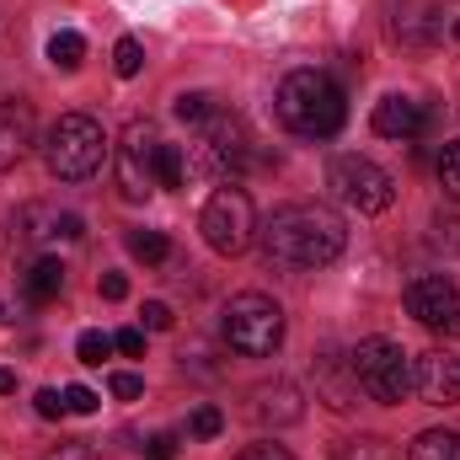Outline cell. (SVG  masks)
Segmentation results:
<instances>
[{"label":"cell","mask_w":460,"mask_h":460,"mask_svg":"<svg viewBox=\"0 0 460 460\" xmlns=\"http://www.w3.org/2000/svg\"><path fill=\"white\" fill-rule=\"evenodd\" d=\"M128 252H134L139 262H166V257H172V241H166L161 230H128Z\"/></svg>","instance_id":"20"},{"label":"cell","mask_w":460,"mask_h":460,"mask_svg":"<svg viewBox=\"0 0 460 460\" xmlns=\"http://www.w3.org/2000/svg\"><path fill=\"white\" fill-rule=\"evenodd\" d=\"M257 235L268 262H284V268H327L348 246V226L327 204H284L268 215V226H257Z\"/></svg>","instance_id":"1"},{"label":"cell","mask_w":460,"mask_h":460,"mask_svg":"<svg viewBox=\"0 0 460 460\" xmlns=\"http://www.w3.org/2000/svg\"><path fill=\"white\" fill-rule=\"evenodd\" d=\"M81 59H86V38H81V32L65 27V32L49 38V65H54V70H81Z\"/></svg>","instance_id":"17"},{"label":"cell","mask_w":460,"mask_h":460,"mask_svg":"<svg viewBox=\"0 0 460 460\" xmlns=\"http://www.w3.org/2000/svg\"><path fill=\"white\" fill-rule=\"evenodd\" d=\"M113 70L123 75V81H134V75L145 70V49H139V38H118V49H113Z\"/></svg>","instance_id":"21"},{"label":"cell","mask_w":460,"mask_h":460,"mask_svg":"<svg viewBox=\"0 0 460 460\" xmlns=\"http://www.w3.org/2000/svg\"><path fill=\"white\" fill-rule=\"evenodd\" d=\"M439 252H460V220L456 215H434V235H429Z\"/></svg>","instance_id":"26"},{"label":"cell","mask_w":460,"mask_h":460,"mask_svg":"<svg viewBox=\"0 0 460 460\" xmlns=\"http://www.w3.org/2000/svg\"><path fill=\"white\" fill-rule=\"evenodd\" d=\"M32 145H38L32 108H27L22 97L0 102V177H5V172H16V166L27 161V150H32Z\"/></svg>","instance_id":"12"},{"label":"cell","mask_w":460,"mask_h":460,"mask_svg":"<svg viewBox=\"0 0 460 460\" xmlns=\"http://www.w3.org/2000/svg\"><path fill=\"white\" fill-rule=\"evenodd\" d=\"M172 113L182 118V123H193V128H199V123H204V118L215 113V97H204V92H182V97H177V108H172Z\"/></svg>","instance_id":"23"},{"label":"cell","mask_w":460,"mask_h":460,"mask_svg":"<svg viewBox=\"0 0 460 460\" xmlns=\"http://www.w3.org/2000/svg\"><path fill=\"white\" fill-rule=\"evenodd\" d=\"M113 348L128 353V358H139V353H145V332H139V327H123V332L113 338Z\"/></svg>","instance_id":"32"},{"label":"cell","mask_w":460,"mask_h":460,"mask_svg":"<svg viewBox=\"0 0 460 460\" xmlns=\"http://www.w3.org/2000/svg\"><path fill=\"white\" fill-rule=\"evenodd\" d=\"M155 150H161L155 128H150L145 118H134V123L123 128L118 150H113L118 193H123L128 204H139V199H150V193H155Z\"/></svg>","instance_id":"8"},{"label":"cell","mask_w":460,"mask_h":460,"mask_svg":"<svg viewBox=\"0 0 460 460\" xmlns=\"http://www.w3.org/2000/svg\"><path fill=\"white\" fill-rule=\"evenodd\" d=\"M429 128V113H423V102H412V97H380L375 102V134H385V139H418Z\"/></svg>","instance_id":"13"},{"label":"cell","mask_w":460,"mask_h":460,"mask_svg":"<svg viewBox=\"0 0 460 460\" xmlns=\"http://www.w3.org/2000/svg\"><path fill=\"white\" fill-rule=\"evenodd\" d=\"M0 396H16V369H0Z\"/></svg>","instance_id":"37"},{"label":"cell","mask_w":460,"mask_h":460,"mask_svg":"<svg viewBox=\"0 0 460 460\" xmlns=\"http://www.w3.org/2000/svg\"><path fill=\"white\" fill-rule=\"evenodd\" d=\"M348 364H353L358 391H364L369 402H380V407L407 402V391H412V353L402 343H391V338H364V343L348 353Z\"/></svg>","instance_id":"5"},{"label":"cell","mask_w":460,"mask_h":460,"mask_svg":"<svg viewBox=\"0 0 460 460\" xmlns=\"http://www.w3.org/2000/svg\"><path fill=\"white\" fill-rule=\"evenodd\" d=\"M220 429H226V412L220 407H193V418H188V434L193 439H220Z\"/></svg>","instance_id":"22"},{"label":"cell","mask_w":460,"mask_h":460,"mask_svg":"<svg viewBox=\"0 0 460 460\" xmlns=\"http://www.w3.org/2000/svg\"><path fill=\"white\" fill-rule=\"evenodd\" d=\"M220 332H226V343L235 348V353L268 358V353H279V343H284V311H279V300H268V295H257V289H241V295L226 300Z\"/></svg>","instance_id":"4"},{"label":"cell","mask_w":460,"mask_h":460,"mask_svg":"<svg viewBox=\"0 0 460 460\" xmlns=\"http://www.w3.org/2000/svg\"><path fill=\"white\" fill-rule=\"evenodd\" d=\"M155 188H188V155H182V145H161L155 150Z\"/></svg>","instance_id":"18"},{"label":"cell","mask_w":460,"mask_h":460,"mask_svg":"<svg viewBox=\"0 0 460 460\" xmlns=\"http://www.w3.org/2000/svg\"><path fill=\"white\" fill-rule=\"evenodd\" d=\"M32 407H38V418H65V391H54V385H43L38 396H32Z\"/></svg>","instance_id":"29"},{"label":"cell","mask_w":460,"mask_h":460,"mask_svg":"<svg viewBox=\"0 0 460 460\" xmlns=\"http://www.w3.org/2000/svg\"><path fill=\"white\" fill-rule=\"evenodd\" d=\"M235 460H295L284 445H252V450H241Z\"/></svg>","instance_id":"33"},{"label":"cell","mask_w":460,"mask_h":460,"mask_svg":"<svg viewBox=\"0 0 460 460\" xmlns=\"http://www.w3.org/2000/svg\"><path fill=\"white\" fill-rule=\"evenodd\" d=\"M139 316H145V327H150V332H166V327H172V305H161V300H145V311H139Z\"/></svg>","instance_id":"30"},{"label":"cell","mask_w":460,"mask_h":460,"mask_svg":"<svg viewBox=\"0 0 460 460\" xmlns=\"http://www.w3.org/2000/svg\"><path fill=\"white\" fill-rule=\"evenodd\" d=\"M407 460H460V434L450 429H429L407 445Z\"/></svg>","instance_id":"16"},{"label":"cell","mask_w":460,"mask_h":460,"mask_svg":"<svg viewBox=\"0 0 460 460\" xmlns=\"http://www.w3.org/2000/svg\"><path fill=\"white\" fill-rule=\"evenodd\" d=\"M108 353H113V338H108V332H81V338H75V358L92 364V369H97Z\"/></svg>","instance_id":"24"},{"label":"cell","mask_w":460,"mask_h":460,"mask_svg":"<svg viewBox=\"0 0 460 460\" xmlns=\"http://www.w3.org/2000/svg\"><path fill=\"white\" fill-rule=\"evenodd\" d=\"M59 289H65V268H59V257H38V262L27 268V300L49 305V300H59Z\"/></svg>","instance_id":"15"},{"label":"cell","mask_w":460,"mask_h":460,"mask_svg":"<svg viewBox=\"0 0 460 460\" xmlns=\"http://www.w3.org/2000/svg\"><path fill=\"white\" fill-rule=\"evenodd\" d=\"M128 295V279L123 273H102V300H123Z\"/></svg>","instance_id":"34"},{"label":"cell","mask_w":460,"mask_h":460,"mask_svg":"<svg viewBox=\"0 0 460 460\" xmlns=\"http://www.w3.org/2000/svg\"><path fill=\"white\" fill-rule=\"evenodd\" d=\"M43 161L59 182H86L108 161V134L92 113H59L43 134Z\"/></svg>","instance_id":"3"},{"label":"cell","mask_w":460,"mask_h":460,"mask_svg":"<svg viewBox=\"0 0 460 460\" xmlns=\"http://www.w3.org/2000/svg\"><path fill=\"white\" fill-rule=\"evenodd\" d=\"M316 391H322V402L338 407V412H348V407L358 402V375H353V364H348L343 353H327V358H322V369H316Z\"/></svg>","instance_id":"14"},{"label":"cell","mask_w":460,"mask_h":460,"mask_svg":"<svg viewBox=\"0 0 460 460\" xmlns=\"http://www.w3.org/2000/svg\"><path fill=\"white\" fill-rule=\"evenodd\" d=\"M407 311L418 316V327L439 338H460V289L450 273H418L407 284Z\"/></svg>","instance_id":"9"},{"label":"cell","mask_w":460,"mask_h":460,"mask_svg":"<svg viewBox=\"0 0 460 460\" xmlns=\"http://www.w3.org/2000/svg\"><path fill=\"white\" fill-rule=\"evenodd\" d=\"M199 230H204V241L220 252V257H241L252 241H257V209H252V193L246 188H215L209 193V204H204V215H199Z\"/></svg>","instance_id":"6"},{"label":"cell","mask_w":460,"mask_h":460,"mask_svg":"<svg viewBox=\"0 0 460 460\" xmlns=\"http://www.w3.org/2000/svg\"><path fill=\"white\" fill-rule=\"evenodd\" d=\"M332 460H396V456H391V445L380 434H358V439H343Z\"/></svg>","instance_id":"19"},{"label":"cell","mask_w":460,"mask_h":460,"mask_svg":"<svg viewBox=\"0 0 460 460\" xmlns=\"http://www.w3.org/2000/svg\"><path fill=\"white\" fill-rule=\"evenodd\" d=\"M145 460H177V439L172 434H150L145 439Z\"/></svg>","instance_id":"31"},{"label":"cell","mask_w":460,"mask_h":460,"mask_svg":"<svg viewBox=\"0 0 460 460\" xmlns=\"http://www.w3.org/2000/svg\"><path fill=\"white\" fill-rule=\"evenodd\" d=\"M199 150H204V161H209V172H241L246 161H252V134H246V118L230 113L215 102V113L199 123Z\"/></svg>","instance_id":"10"},{"label":"cell","mask_w":460,"mask_h":460,"mask_svg":"<svg viewBox=\"0 0 460 460\" xmlns=\"http://www.w3.org/2000/svg\"><path fill=\"white\" fill-rule=\"evenodd\" d=\"M108 391H113L118 402H139V396H145V380L128 375V369H118V375H108Z\"/></svg>","instance_id":"28"},{"label":"cell","mask_w":460,"mask_h":460,"mask_svg":"<svg viewBox=\"0 0 460 460\" xmlns=\"http://www.w3.org/2000/svg\"><path fill=\"white\" fill-rule=\"evenodd\" d=\"M439 188H445L450 199H460V139L445 145V155H439Z\"/></svg>","instance_id":"25"},{"label":"cell","mask_w":460,"mask_h":460,"mask_svg":"<svg viewBox=\"0 0 460 460\" xmlns=\"http://www.w3.org/2000/svg\"><path fill=\"white\" fill-rule=\"evenodd\" d=\"M279 118L300 139H332L348 123V97L327 70H295L279 86Z\"/></svg>","instance_id":"2"},{"label":"cell","mask_w":460,"mask_h":460,"mask_svg":"<svg viewBox=\"0 0 460 460\" xmlns=\"http://www.w3.org/2000/svg\"><path fill=\"white\" fill-rule=\"evenodd\" d=\"M49 460H97V456H92V445H59Z\"/></svg>","instance_id":"35"},{"label":"cell","mask_w":460,"mask_h":460,"mask_svg":"<svg viewBox=\"0 0 460 460\" xmlns=\"http://www.w3.org/2000/svg\"><path fill=\"white\" fill-rule=\"evenodd\" d=\"M97 391L92 385H65V412H75V418H86V412H97Z\"/></svg>","instance_id":"27"},{"label":"cell","mask_w":460,"mask_h":460,"mask_svg":"<svg viewBox=\"0 0 460 460\" xmlns=\"http://www.w3.org/2000/svg\"><path fill=\"white\" fill-rule=\"evenodd\" d=\"M54 235L75 241V235H81V215H59V220H54Z\"/></svg>","instance_id":"36"},{"label":"cell","mask_w":460,"mask_h":460,"mask_svg":"<svg viewBox=\"0 0 460 460\" xmlns=\"http://www.w3.org/2000/svg\"><path fill=\"white\" fill-rule=\"evenodd\" d=\"M327 188L338 193V204H348L353 215H385L396 199V182L385 166H375L369 155H338L327 172Z\"/></svg>","instance_id":"7"},{"label":"cell","mask_w":460,"mask_h":460,"mask_svg":"<svg viewBox=\"0 0 460 460\" xmlns=\"http://www.w3.org/2000/svg\"><path fill=\"white\" fill-rule=\"evenodd\" d=\"M412 391H418L429 407H456L460 402V358L450 348H429V353L412 364Z\"/></svg>","instance_id":"11"}]
</instances>
